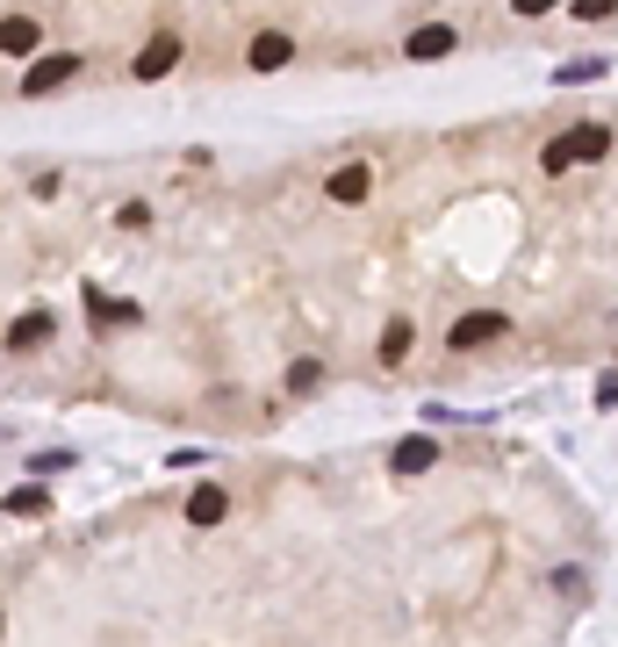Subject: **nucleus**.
I'll list each match as a JSON object with an SVG mask.
<instances>
[{"label": "nucleus", "mask_w": 618, "mask_h": 647, "mask_svg": "<svg viewBox=\"0 0 618 647\" xmlns=\"http://www.w3.org/2000/svg\"><path fill=\"white\" fill-rule=\"evenodd\" d=\"M497 331H503V317H497V309H467V317L447 331V345H453V353H475V345H489Z\"/></svg>", "instance_id": "1"}, {"label": "nucleus", "mask_w": 618, "mask_h": 647, "mask_svg": "<svg viewBox=\"0 0 618 647\" xmlns=\"http://www.w3.org/2000/svg\"><path fill=\"white\" fill-rule=\"evenodd\" d=\"M72 72H80V58H72V51H58V58H36V66L22 72V94H58V86H66Z\"/></svg>", "instance_id": "2"}, {"label": "nucleus", "mask_w": 618, "mask_h": 647, "mask_svg": "<svg viewBox=\"0 0 618 647\" xmlns=\"http://www.w3.org/2000/svg\"><path fill=\"white\" fill-rule=\"evenodd\" d=\"M453 44H461V36H453L447 22H425V30H411V36H403V58H417V66H431V58H447Z\"/></svg>", "instance_id": "3"}, {"label": "nucleus", "mask_w": 618, "mask_h": 647, "mask_svg": "<svg viewBox=\"0 0 618 647\" xmlns=\"http://www.w3.org/2000/svg\"><path fill=\"white\" fill-rule=\"evenodd\" d=\"M288 58H295V36H281V30H266V36L245 44V66H252V72H281Z\"/></svg>", "instance_id": "4"}, {"label": "nucleus", "mask_w": 618, "mask_h": 647, "mask_svg": "<svg viewBox=\"0 0 618 647\" xmlns=\"http://www.w3.org/2000/svg\"><path fill=\"white\" fill-rule=\"evenodd\" d=\"M173 66H180V36H152V44L138 51V66H130V72H138V80H166Z\"/></svg>", "instance_id": "5"}, {"label": "nucleus", "mask_w": 618, "mask_h": 647, "mask_svg": "<svg viewBox=\"0 0 618 647\" xmlns=\"http://www.w3.org/2000/svg\"><path fill=\"white\" fill-rule=\"evenodd\" d=\"M367 188H375V173H367V166H338V173H331V202H345V209H353V202H367Z\"/></svg>", "instance_id": "6"}, {"label": "nucleus", "mask_w": 618, "mask_h": 647, "mask_svg": "<svg viewBox=\"0 0 618 647\" xmlns=\"http://www.w3.org/2000/svg\"><path fill=\"white\" fill-rule=\"evenodd\" d=\"M36 44H44V30H36L29 15H8V22H0V51H8V58H29Z\"/></svg>", "instance_id": "7"}, {"label": "nucleus", "mask_w": 618, "mask_h": 647, "mask_svg": "<svg viewBox=\"0 0 618 647\" xmlns=\"http://www.w3.org/2000/svg\"><path fill=\"white\" fill-rule=\"evenodd\" d=\"M431 460H439V439H403L389 454V468H395V475H425Z\"/></svg>", "instance_id": "8"}, {"label": "nucleus", "mask_w": 618, "mask_h": 647, "mask_svg": "<svg viewBox=\"0 0 618 647\" xmlns=\"http://www.w3.org/2000/svg\"><path fill=\"white\" fill-rule=\"evenodd\" d=\"M568 152L575 158H604L611 152V130H604V122H575V130H568Z\"/></svg>", "instance_id": "9"}, {"label": "nucleus", "mask_w": 618, "mask_h": 647, "mask_svg": "<svg viewBox=\"0 0 618 647\" xmlns=\"http://www.w3.org/2000/svg\"><path fill=\"white\" fill-rule=\"evenodd\" d=\"M44 339H51V317H44V309H29V317L8 324V345H15V353H29V345H44Z\"/></svg>", "instance_id": "10"}, {"label": "nucleus", "mask_w": 618, "mask_h": 647, "mask_svg": "<svg viewBox=\"0 0 618 647\" xmlns=\"http://www.w3.org/2000/svg\"><path fill=\"white\" fill-rule=\"evenodd\" d=\"M224 511H230L224 490H194V496H188V526H216Z\"/></svg>", "instance_id": "11"}, {"label": "nucleus", "mask_w": 618, "mask_h": 647, "mask_svg": "<svg viewBox=\"0 0 618 647\" xmlns=\"http://www.w3.org/2000/svg\"><path fill=\"white\" fill-rule=\"evenodd\" d=\"M86 309H94V317H108V324H138V317H144L138 303H116V295H102V289H86Z\"/></svg>", "instance_id": "12"}, {"label": "nucleus", "mask_w": 618, "mask_h": 647, "mask_svg": "<svg viewBox=\"0 0 618 647\" xmlns=\"http://www.w3.org/2000/svg\"><path fill=\"white\" fill-rule=\"evenodd\" d=\"M324 389V367H317V360H295L288 367V396H317Z\"/></svg>", "instance_id": "13"}, {"label": "nucleus", "mask_w": 618, "mask_h": 647, "mask_svg": "<svg viewBox=\"0 0 618 647\" xmlns=\"http://www.w3.org/2000/svg\"><path fill=\"white\" fill-rule=\"evenodd\" d=\"M44 504H51V496L36 490V482H22V490L8 496V511H15V518H36V511H44Z\"/></svg>", "instance_id": "14"}, {"label": "nucleus", "mask_w": 618, "mask_h": 647, "mask_svg": "<svg viewBox=\"0 0 618 647\" xmlns=\"http://www.w3.org/2000/svg\"><path fill=\"white\" fill-rule=\"evenodd\" d=\"M403 353H411V324H389V331H381V360L395 367Z\"/></svg>", "instance_id": "15"}, {"label": "nucleus", "mask_w": 618, "mask_h": 647, "mask_svg": "<svg viewBox=\"0 0 618 647\" xmlns=\"http://www.w3.org/2000/svg\"><path fill=\"white\" fill-rule=\"evenodd\" d=\"M583 80H604V58H575V66H561V86H583Z\"/></svg>", "instance_id": "16"}, {"label": "nucleus", "mask_w": 618, "mask_h": 647, "mask_svg": "<svg viewBox=\"0 0 618 647\" xmlns=\"http://www.w3.org/2000/svg\"><path fill=\"white\" fill-rule=\"evenodd\" d=\"M539 166H547V173H568V166H575V152H568V137H554L547 152H539Z\"/></svg>", "instance_id": "17"}, {"label": "nucleus", "mask_w": 618, "mask_h": 647, "mask_svg": "<svg viewBox=\"0 0 618 647\" xmlns=\"http://www.w3.org/2000/svg\"><path fill=\"white\" fill-rule=\"evenodd\" d=\"M611 8H618V0H575V15H583V22H604Z\"/></svg>", "instance_id": "18"}, {"label": "nucleus", "mask_w": 618, "mask_h": 647, "mask_svg": "<svg viewBox=\"0 0 618 647\" xmlns=\"http://www.w3.org/2000/svg\"><path fill=\"white\" fill-rule=\"evenodd\" d=\"M597 410H618V375H604V381H597Z\"/></svg>", "instance_id": "19"}, {"label": "nucleus", "mask_w": 618, "mask_h": 647, "mask_svg": "<svg viewBox=\"0 0 618 647\" xmlns=\"http://www.w3.org/2000/svg\"><path fill=\"white\" fill-rule=\"evenodd\" d=\"M518 15H554V0H511Z\"/></svg>", "instance_id": "20"}]
</instances>
